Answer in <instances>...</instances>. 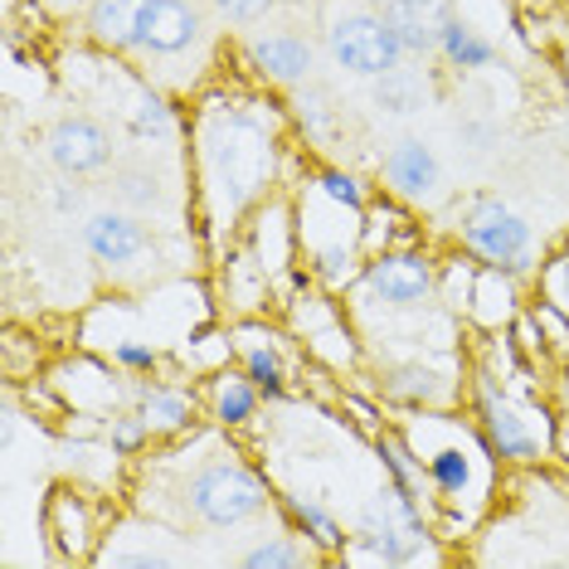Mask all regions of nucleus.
Listing matches in <instances>:
<instances>
[{"instance_id": "nucleus-1", "label": "nucleus", "mask_w": 569, "mask_h": 569, "mask_svg": "<svg viewBox=\"0 0 569 569\" xmlns=\"http://www.w3.org/2000/svg\"><path fill=\"white\" fill-rule=\"evenodd\" d=\"M196 166H200V196L210 204V229L224 234L234 229L278 180V112L273 102L258 98H214L196 118Z\"/></svg>"}, {"instance_id": "nucleus-2", "label": "nucleus", "mask_w": 569, "mask_h": 569, "mask_svg": "<svg viewBox=\"0 0 569 569\" xmlns=\"http://www.w3.org/2000/svg\"><path fill=\"white\" fill-rule=\"evenodd\" d=\"M419 423L429 429L433 438L419 443L409 433V443L419 448L423 458V477H429V491H433V507H452V511H468L477 516L491 497V482H497V452L487 448L482 429H468L458 413L448 409H419Z\"/></svg>"}, {"instance_id": "nucleus-3", "label": "nucleus", "mask_w": 569, "mask_h": 569, "mask_svg": "<svg viewBox=\"0 0 569 569\" xmlns=\"http://www.w3.org/2000/svg\"><path fill=\"white\" fill-rule=\"evenodd\" d=\"M180 507L204 530H234L258 521L268 507H278V497L268 491L263 472H253L234 452H219L180 482Z\"/></svg>"}, {"instance_id": "nucleus-4", "label": "nucleus", "mask_w": 569, "mask_h": 569, "mask_svg": "<svg viewBox=\"0 0 569 569\" xmlns=\"http://www.w3.org/2000/svg\"><path fill=\"white\" fill-rule=\"evenodd\" d=\"M452 239L458 249H468L477 263L487 268H501V273H516L521 282H530L540 273V239H536V224L511 210L501 196H468L458 204V224H452Z\"/></svg>"}, {"instance_id": "nucleus-5", "label": "nucleus", "mask_w": 569, "mask_h": 569, "mask_svg": "<svg viewBox=\"0 0 569 569\" xmlns=\"http://www.w3.org/2000/svg\"><path fill=\"white\" fill-rule=\"evenodd\" d=\"M472 419L482 429L487 448L497 452L501 468H536V462L550 458V438H555V423H540L536 429V399H516L507 385L497 380L491 370H477L472 375Z\"/></svg>"}, {"instance_id": "nucleus-6", "label": "nucleus", "mask_w": 569, "mask_h": 569, "mask_svg": "<svg viewBox=\"0 0 569 569\" xmlns=\"http://www.w3.org/2000/svg\"><path fill=\"white\" fill-rule=\"evenodd\" d=\"M356 302L385 307V312H429L438 302V258L423 243H399L366 258L356 282Z\"/></svg>"}, {"instance_id": "nucleus-7", "label": "nucleus", "mask_w": 569, "mask_h": 569, "mask_svg": "<svg viewBox=\"0 0 569 569\" xmlns=\"http://www.w3.org/2000/svg\"><path fill=\"white\" fill-rule=\"evenodd\" d=\"M327 54L341 73H351V79H385V73H395L399 63H405V44H399V34L390 30V20L380 16L375 6L366 10H341V16H331L327 24Z\"/></svg>"}, {"instance_id": "nucleus-8", "label": "nucleus", "mask_w": 569, "mask_h": 569, "mask_svg": "<svg viewBox=\"0 0 569 569\" xmlns=\"http://www.w3.org/2000/svg\"><path fill=\"white\" fill-rule=\"evenodd\" d=\"M112 151H118L112 132L98 118H88V112H63V118H54L49 122V132H44L49 166H54L59 176H69V180H88V176L108 171Z\"/></svg>"}, {"instance_id": "nucleus-9", "label": "nucleus", "mask_w": 569, "mask_h": 569, "mask_svg": "<svg viewBox=\"0 0 569 569\" xmlns=\"http://www.w3.org/2000/svg\"><path fill=\"white\" fill-rule=\"evenodd\" d=\"M243 63L268 88H302L317 69V44L297 30H258L243 40Z\"/></svg>"}, {"instance_id": "nucleus-10", "label": "nucleus", "mask_w": 569, "mask_h": 569, "mask_svg": "<svg viewBox=\"0 0 569 569\" xmlns=\"http://www.w3.org/2000/svg\"><path fill=\"white\" fill-rule=\"evenodd\" d=\"M380 190L395 196L399 204H433L443 196V161L423 137H405L395 141L380 157Z\"/></svg>"}, {"instance_id": "nucleus-11", "label": "nucleus", "mask_w": 569, "mask_h": 569, "mask_svg": "<svg viewBox=\"0 0 569 569\" xmlns=\"http://www.w3.org/2000/svg\"><path fill=\"white\" fill-rule=\"evenodd\" d=\"M375 395L390 399L399 409H448L458 399V370L452 366H438V360H390L380 366V385Z\"/></svg>"}, {"instance_id": "nucleus-12", "label": "nucleus", "mask_w": 569, "mask_h": 569, "mask_svg": "<svg viewBox=\"0 0 569 569\" xmlns=\"http://www.w3.org/2000/svg\"><path fill=\"white\" fill-rule=\"evenodd\" d=\"M83 249L93 263L122 273V268H137L147 253H157V234L127 210H98L83 219Z\"/></svg>"}, {"instance_id": "nucleus-13", "label": "nucleus", "mask_w": 569, "mask_h": 569, "mask_svg": "<svg viewBox=\"0 0 569 569\" xmlns=\"http://www.w3.org/2000/svg\"><path fill=\"white\" fill-rule=\"evenodd\" d=\"M200 40H204L200 0H151L141 40H137V59H180Z\"/></svg>"}, {"instance_id": "nucleus-14", "label": "nucleus", "mask_w": 569, "mask_h": 569, "mask_svg": "<svg viewBox=\"0 0 569 569\" xmlns=\"http://www.w3.org/2000/svg\"><path fill=\"white\" fill-rule=\"evenodd\" d=\"M234 351H239V370L263 390V399H288L292 395V370H288V360H282V341L263 327V321H239Z\"/></svg>"}, {"instance_id": "nucleus-15", "label": "nucleus", "mask_w": 569, "mask_h": 569, "mask_svg": "<svg viewBox=\"0 0 569 569\" xmlns=\"http://www.w3.org/2000/svg\"><path fill=\"white\" fill-rule=\"evenodd\" d=\"M204 419L214 423L219 433H239V429H253L258 423V409H263V390L249 380L243 370H214L210 380H204Z\"/></svg>"}, {"instance_id": "nucleus-16", "label": "nucleus", "mask_w": 569, "mask_h": 569, "mask_svg": "<svg viewBox=\"0 0 569 569\" xmlns=\"http://www.w3.org/2000/svg\"><path fill=\"white\" fill-rule=\"evenodd\" d=\"M151 0H88L83 10V34L102 54H137L141 24H147Z\"/></svg>"}, {"instance_id": "nucleus-17", "label": "nucleus", "mask_w": 569, "mask_h": 569, "mask_svg": "<svg viewBox=\"0 0 569 569\" xmlns=\"http://www.w3.org/2000/svg\"><path fill=\"white\" fill-rule=\"evenodd\" d=\"M380 16L390 20L409 59H429L438 54V34L452 16V0H385Z\"/></svg>"}, {"instance_id": "nucleus-18", "label": "nucleus", "mask_w": 569, "mask_h": 569, "mask_svg": "<svg viewBox=\"0 0 569 569\" xmlns=\"http://www.w3.org/2000/svg\"><path fill=\"white\" fill-rule=\"evenodd\" d=\"M278 511L288 516V526L321 555V560H341V555L351 550V530L336 521V516L321 507V501L297 497V491H278Z\"/></svg>"}, {"instance_id": "nucleus-19", "label": "nucleus", "mask_w": 569, "mask_h": 569, "mask_svg": "<svg viewBox=\"0 0 569 569\" xmlns=\"http://www.w3.org/2000/svg\"><path fill=\"white\" fill-rule=\"evenodd\" d=\"M132 399H137V413L151 423L157 438L186 433L204 413V399L196 390H186V385H137Z\"/></svg>"}, {"instance_id": "nucleus-20", "label": "nucleus", "mask_w": 569, "mask_h": 569, "mask_svg": "<svg viewBox=\"0 0 569 569\" xmlns=\"http://www.w3.org/2000/svg\"><path fill=\"white\" fill-rule=\"evenodd\" d=\"M516 312H521V278L482 263L477 268V282H472L468 321H477L482 331H507Z\"/></svg>"}, {"instance_id": "nucleus-21", "label": "nucleus", "mask_w": 569, "mask_h": 569, "mask_svg": "<svg viewBox=\"0 0 569 569\" xmlns=\"http://www.w3.org/2000/svg\"><path fill=\"white\" fill-rule=\"evenodd\" d=\"M370 443H375V458H380V468H385V482L409 491V497H419L429 511H438L433 491H429V477H423V458H419V448L409 443V433L405 429H380Z\"/></svg>"}, {"instance_id": "nucleus-22", "label": "nucleus", "mask_w": 569, "mask_h": 569, "mask_svg": "<svg viewBox=\"0 0 569 569\" xmlns=\"http://www.w3.org/2000/svg\"><path fill=\"white\" fill-rule=\"evenodd\" d=\"M438 59H443L448 69H458V73H482V69L497 63V44H491L472 20H462L458 10H452L443 34H438Z\"/></svg>"}, {"instance_id": "nucleus-23", "label": "nucleus", "mask_w": 569, "mask_h": 569, "mask_svg": "<svg viewBox=\"0 0 569 569\" xmlns=\"http://www.w3.org/2000/svg\"><path fill=\"white\" fill-rule=\"evenodd\" d=\"M288 118H292L297 132H302L307 147H317V151H327L331 141L341 137V112H336V102L321 93V88H312V83L292 88V98H288Z\"/></svg>"}, {"instance_id": "nucleus-24", "label": "nucleus", "mask_w": 569, "mask_h": 569, "mask_svg": "<svg viewBox=\"0 0 569 569\" xmlns=\"http://www.w3.org/2000/svg\"><path fill=\"white\" fill-rule=\"evenodd\" d=\"M176 132H180V118H176L171 98L157 93V88H137V98L127 102V137L161 147V141H171Z\"/></svg>"}, {"instance_id": "nucleus-25", "label": "nucleus", "mask_w": 569, "mask_h": 569, "mask_svg": "<svg viewBox=\"0 0 569 569\" xmlns=\"http://www.w3.org/2000/svg\"><path fill=\"white\" fill-rule=\"evenodd\" d=\"M44 530L54 540V550L63 560H83V540H88V501L79 491H54L44 516Z\"/></svg>"}, {"instance_id": "nucleus-26", "label": "nucleus", "mask_w": 569, "mask_h": 569, "mask_svg": "<svg viewBox=\"0 0 569 569\" xmlns=\"http://www.w3.org/2000/svg\"><path fill=\"white\" fill-rule=\"evenodd\" d=\"M317 560H321V555L307 546L292 526L278 530V536H258L253 546L239 555L243 569H302V565H317Z\"/></svg>"}, {"instance_id": "nucleus-27", "label": "nucleus", "mask_w": 569, "mask_h": 569, "mask_svg": "<svg viewBox=\"0 0 569 569\" xmlns=\"http://www.w3.org/2000/svg\"><path fill=\"white\" fill-rule=\"evenodd\" d=\"M312 190L317 196H327L331 204H341V210L351 214H366L375 204V186L360 171H351V166H336V161H321L312 171Z\"/></svg>"}, {"instance_id": "nucleus-28", "label": "nucleus", "mask_w": 569, "mask_h": 569, "mask_svg": "<svg viewBox=\"0 0 569 569\" xmlns=\"http://www.w3.org/2000/svg\"><path fill=\"white\" fill-rule=\"evenodd\" d=\"M375 102H380V112L413 118V112H423V102H429V83H423L419 69H405V63H399L395 73L375 79Z\"/></svg>"}, {"instance_id": "nucleus-29", "label": "nucleus", "mask_w": 569, "mask_h": 569, "mask_svg": "<svg viewBox=\"0 0 569 569\" xmlns=\"http://www.w3.org/2000/svg\"><path fill=\"white\" fill-rule=\"evenodd\" d=\"M151 423L141 419L137 409H118L108 413V429H102V443L112 448V458H141V452L151 448Z\"/></svg>"}, {"instance_id": "nucleus-30", "label": "nucleus", "mask_w": 569, "mask_h": 569, "mask_svg": "<svg viewBox=\"0 0 569 569\" xmlns=\"http://www.w3.org/2000/svg\"><path fill=\"white\" fill-rule=\"evenodd\" d=\"M526 312L536 317L540 336H546V351L569 360V312H565V307H560V302H550V297H536V302H530Z\"/></svg>"}, {"instance_id": "nucleus-31", "label": "nucleus", "mask_w": 569, "mask_h": 569, "mask_svg": "<svg viewBox=\"0 0 569 569\" xmlns=\"http://www.w3.org/2000/svg\"><path fill=\"white\" fill-rule=\"evenodd\" d=\"M112 196L122 204H137V210H161L166 196H161V180L151 171H118L112 176Z\"/></svg>"}, {"instance_id": "nucleus-32", "label": "nucleus", "mask_w": 569, "mask_h": 569, "mask_svg": "<svg viewBox=\"0 0 569 569\" xmlns=\"http://www.w3.org/2000/svg\"><path fill=\"white\" fill-rule=\"evenodd\" d=\"M108 366L122 375H157L161 370V346L151 341H118L108 351Z\"/></svg>"}, {"instance_id": "nucleus-33", "label": "nucleus", "mask_w": 569, "mask_h": 569, "mask_svg": "<svg viewBox=\"0 0 569 569\" xmlns=\"http://www.w3.org/2000/svg\"><path fill=\"white\" fill-rule=\"evenodd\" d=\"M204 6H210L224 24H234V30H253V24H263L273 16L278 0H204Z\"/></svg>"}, {"instance_id": "nucleus-34", "label": "nucleus", "mask_w": 569, "mask_h": 569, "mask_svg": "<svg viewBox=\"0 0 569 569\" xmlns=\"http://www.w3.org/2000/svg\"><path fill=\"white\" fill-rule=\"evenodd\" d=\"M536 288H540V297H550V302H560L565 312H569V243H565L560 253H550L546 263H540Z\"/></svg>"}, {"instance_id": "nucleus-35", "label": "nucleus", "mask_w": 569, "mask_h": 569, "mask_svg": "<svg viewBox=\"0 0 569 569\" xmlns=\"http://www.w3.org/2000/svg\"><path fill=\"white\" fill-rule=\"evenodd\" d=\"M507 336H511V341H516V351H521L526 360H550V351H546V336H540V327H536V317H530V312H526V307H521V312H516V317H511V327H507Z\"/></svg>"}, {"instance_id": "nucleus-36", "label": "nucleus", "mask_w": 569, "mask_h": 569, "mask_svg": "<svg viewBox=\"0 0 569 569\" xmlns=\"http://www.w3.org/2000/svg\"><path fill=\"white\" fill-rule=\"evenodd\" d=\"M336 405H341L346 413H351V419H356V429H366L370 438L385 429V419H380V409H375V399H360L356 390H341V395H336Z\"/></svg>"}, {"instance_id": "nucleus-37", "label": "nucleus", "mask_w": 569, "mask_h": 569, "mask_svg": "<svg viewBox=\"0 0 569 569\" xmlns=\"http://www.w3.org/2000/svg\"><path fill=\"white\" fill-rule=\"evenodd\" d=\"M497 122H462L458 127V141H462V147H472V151H491V147H497Z\"/></svg>"}, {"instance_id": "nucleus-38", "label": "nucleus", "mask_w": 569, "mask_h": 569, "mask_svg": "<svg viewBox=\"0 0 569 569\" xmlns=\"http://www.w3.org/2000/svg\"><path fill=\"white\" fill-rule=\"evenodd\" d=\"M102 565H132V569H161V565H171V555H161V550H137V555H118V550H108V555H98Z\"/></svg>"}, {"instance_id": "nucleus-39", "label": "nucleus", "mask_w": 569, "mask_h": 569, "mask_svg": "<svg viewBox=\"0 0 569 569\" xmlns=\"http://www.w3.org/2000/svg\"><path fill=\"white\" fill-rule=\"evenodd\" d=\"M550 458H565L569 462V409L555 413V438H550Z\"/></svg>"}, {"instance_id": "nucleus-40", "label": "nucleus", "mask_w": 569, "mask_h": 569, "mask_svg": "<svg viewBox=\"0 0 569 569\" xmlns=\"http://www.w3.org/2000/svg\"><path fill=\"white\" fill-rule=\"evenodd\" d=\"M79 190H73V186H54V210L59 214H73V210H79Z\"/></svg>"}, {"instance_id": "nucleus-41", "label": "nucleus", "mask_w": 569, "mask_h": 569, "mask_svg": "<svg viewBox=\"0 0 569 569\" xmlns=\"http://www.w3.org/2000/svg\"><path fill=\"white\" fill-rule=\"evenodd\" d=\"M555 399H560V409H569V370L555 380Z\"/></svg>"}, {"instance_id": "nucleus-42", "label": "nucleus", "mask_w": 569, "mask_h": 569, "mask_svg": "<svg viewBox=\"0 0 569 569\" xmlns=\"http://www.w3.org/2000/svg\"><path fill=\"white\" fill-rule=\"evenodd\" d=\"M44 6H54V10H73L79 0H44Z\"/></svg>"}, {"instance_id": "nucleus-43", "label": "nucleus", "mask_w": 569, "mask_h": 569, "mask_svg": "<svg viewBox=\"0 0 569 569\" xmlns=\"http://www.w3.org/2000/svg\"><path fill=\"white\" fill-rule=\"evenodd\" d=\"M370 6H375V10H385V0H370Z\"/></svg>"}, {"instance_id": "nucleus-44", "label": "nucleus", "mask_w": 569, "mask_h": 569, "mask_svg": "<svg viewBox=\"0 0 569 569\" xmlns=\"http://www.w3.org/2000/svg\"><path fill=\"white\" fill-rule=\"evenodd\" d=\"M565 366H569V360H565Z\"/></svg>"}]
</instances>
